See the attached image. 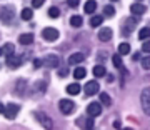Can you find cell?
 Returning a JSON list of instances; mask_svg holds the SVG:
<instances>
[{
	"label": "cell",
	"instance_id": "31",
	"mask_svg": "<svg viewBox=\"0 0 150 130\" xmlns=\"http://www.w3.org/2000/svg\"><path fill=\"white\" fill-rule=\"evenodd\" d=\"M103 13H105L107 17H113L115 15V8H113L112 5H105L103 7Z\"/></svg>",
	"mask_w": 150,
	"mask_h": 130
},
{
	"label": "cell",
	"instance_id": "27",
	"mask_svg": "<svg viewBox=\"0 0 150 130\" xmlns=\"http://www.w3.org/2000/svg\"><path fill=\"white\" fill-rule=\"evenodd\" d=\"M130 52V45L129 43H120L118 45V54L120 55H127Z\"/></svg>",
	"mask_w": 150,
	"mask_h": 130
},
{
	"label": "cell",
	"instance_id": "34",
	"mask_svg": "<svg viewBox=\"0 0 150 130\" xmlns=\"http://www.w3.org/2000/svg\"><path fill=\"white\" fill-rule=\"evenodd\" d=\"M142 52H145V54H150V38H149V40H145V42L142 43Z\"/></svg>",
	"mask_w": 150,
	"mask_h": 130
},
{
	"label": "cell",
	"instance_id": "8",
	"mask_svg": "<svg viewBox=\"0 0 150 130\" xmlns=\"http://www.w3.org/2000/svg\"><path fill=\"white\" fill-rule=\"evenodd\" d=\"M93 117H90V115H88V117H79V119H77V124L80 125L82 129L83 130H93Z\"/></svg>",
	"mask_w": 150,
	"mask_h": 130
},
{
	"label": "cell",
	"instance_id": "5",
	"mask_svg": "<svg viewBox=\"0 0 150 130\" xmlns=\"http://www.w3.org/2000/svg\"><path fill=\"white\" fill-rule=\"evenodd\" d=\"M42 37L45 38V40H48V42H54V40L59 38V30L54 28V27H45L42 30Z\"/></svg>",
	"mask_w": 150,
	"mask_h": 130
},
{
	"label": "cell",
	"instance_id": "18",
	"mask_svg": "<svg viewBox=\"0 0 150 130\" xmlns=\"http://www.w3.org/2000/svg\"><path fill=\"white\" fill-rule=\"evenodd\" d=\"M83 10H85V13H93L97 10V2L95 0H87L85 5H83Z\"/></svg>",
	"mask_w": 150,
	"mask_h": 130
},
{
	"label": "cell",
	"instance_id": "23",
	"mask_svg": "<svg viewBox=\"0 0 150 130\" xmlns=\"http://www.w3.org/2000/svg\"><path fill=\"white\" fill-rule=\"evenodd\" d=\"M82 23H83V18H82L80 15H74L70 18V25H72V27H80Z\"/></svg>",
	"mask_w": 150,
	"mask_h": 130
},
{
	"label": "cell",
	"instance_id": "3",
	"mask_svg": "<svg viewBox=\"0 0 150 130\" xmlns=\"http://www.w3.org/2000/svg\"><path fill=\"white\" fill-rule=\"evenodd\" d=\"M140 102H142V108L147 115H150V87L142 90V95H140Z\"/></svg>",
	"mask_w": 150,
	"mask_h": 130
},
{
	"label": "cell",
	"instance_id": "28",
	"mask_svg": "<svg viewBox=\"0 0 150 130\" xmlns=\"http://www.w3.org/2000/svg\"><path fill=\"white\" fill-rule=\"evenodd\" d=\"M112 60H113V65H115L117 69H122V70H123V64H122V57H120V54L113 55Z\"/></svg>",
	"mask_w": 150,
	"mask_h": 130
},
{
	"label": "cell",
	"instance_id": "24",
	"mask_svg": "<svg viewBox=\"0 0 150 130\" xmlns=\"http://www.w3.org/2000/svg\"><path fill=\"white\" fill-rule=\"evenodd\" d=\"M139 38L140 40H149L150 38V27H145L139 32Z\"/></svg>",
	"mask_w": 150,
	"mask_h": 130
},
{
	"label": "cell",
	"instance_id": "25",
	"mask_svg": "<svg viewBox=\"0 0 150 130\" xmlns=\"http://www.w3.org/2000/svg\"><path fill=\"white\" fill-rule=\"evenodd\" d=\"M102 22H103L102 15H95V17H92L90 18V25L92 27H98V25H102Z\"/></svg>",
	"mask_w": 150,
	"mask_h": 130
},
{
	"label": "cell",
	"instance_id": "41",
	"mask_svg": "<svg viewBox=\"0 0 150 130\" xmlns=\"http://www.w3.org/2000/svg\"><path fill=\"white\" fill-rule=\"evenodd\" d=\"M113 127H115V129H120V122H118V120H115V122H113Z\"/></svg>",
	"mask_w": 150,
	"mask_h": 130
},
{
	"label": "cell",
	"instance_id": "32",
	"mask_svg": "<svg viewBox=\"0 0 150 130\" xmlns=\"http://www.w3.org/2000/svg\"><path fill=\"white\" fill-rule=\"evenodd\" d=\"M33 90L35 92H43L45 90V82H35V85H33Z\"/></svg>",
	"mask_w": 150,
	"mask_h": 130
},
{
	"label": "cell",
	"instance_id": "40",
	"mask_svg": "<svg viewBox=\"0 0 150 130\" xmlns=\"http://www.w3.org/2000/svg\"><path fill=\"white\" fill-rule=\"evenodd\" d=\"M0 114H5V105L0 102Z\"/></svg>",
	"mask_w": 150,
	"mask_h": 130
},
{
	"label": "cell",
	"instance_id": "4",
	"mask_svg": "<svg viewBox=\"0 0 150 130\" xmlns=\"http://www.w3.org/2000/svg\"><path fill=\"white\" fill-rule=\"evenodd\" d=\"M13 15H15V8L13 7H2L0 8V18H2V22L8 23L13 18Z\"/></svg>",
	"mask_w": 150,
	"mask_h": 130
},
{
	"label": "cell",
	"instance_id": "29",
	"mask_svg": "<svg viewBox=\"0 0 150 130\" xmlns=\"http://www.w3.org/2000/svg\"><path fill=\"white\" fill-rule=\"evenodd\" d=\"M100 102L103 103V105H110V103H112V98H110V95H108V93H105V92H102L100 93Z\"/></svg>",
	"mask_w": 150,
	"mask_h": 130
},
{
	"label": "cell",
	"instance_id": "42",
	"mask_svg": "<svg viewBox=\"0 0 150 130\" xmlns=\"http://www.w3.org/2000/svg\"><path fill=\"white\" fill-rule=\"evenodd\" d=\"M134 60H139L140 59V54H134V57H132Z\"/></svg>",
	"mask_w": 150,
	"mask_h": 130
},
{
	"label": "cell",
	"instance_id": "12",
	"mask_svg": "<svg viewBox=\"0 0 150 130\" xmlns=\"http://www.w3.org/2000/svg\"><path fill=\"white\" fill-rule=\"evenodd\" d=\"M22 57H15V54L10 55V57H7V65L10 67V69H17V67H20L22 65Z\"/></svg>",
	"mask_w": 150,
	"mask_h": 130
},
{
	"label": "cell",
	"instance_id": "1",
	"mask_svg": "<svg viewBox=\"0 0 150 130\" xmlns=\"http://www.w3.org/2000/svg\"><path fill=\"white\" fill-rule=\"evenodd\" d=\"M33 117H35V119H37L47 130H54V120L50 119L47 114H43V112H35V114H33Z\"/></svg>",
	"mask_w": 150,
	"mask_h": 130
},
{
	"label": "cell",
	"instance_id": "35",
	"mask_svg": "<svg viewBox=\"0 0 150 130\" xmlns=\"http://www.w3.org/2000/svg\"><path fill=\"white\" fill-rule=\"evenodd\" d=\"M45 4V0H32V7L33 8H40Z\"/></svg>",
	"mask_w": 150,
	"mask_h": 130
},
{
	"label": "cell",
	"instance_id": "44",
	"mask_svg": "<svg viewBox=\"0 0 150 130\" xmlns=\"http://www.w3.org/2000/svg\"><path fill=\"white\" fill-rule=\"evenodd\" d=\"M122 130H134V129H122Z\"/></svg>",
	"mask_w": 150,
	"mask_h": 130
},
{
	"label": "cell",
	"instance_id": "11",
	"mask_svg": "<svg viewBox=\"0 0 150 130\" xmlns=\"http://www.w3.org/2000/svg\"><path fill=\"white\" fill-rule=\"evenodd\" d=\"M135 25H137V18H129V20H125L123 28H122V33L123 35H130V32L134 30Z\"/></svg>",
	"mask_w": 150,
	"mask_h": 130
},
{
	"label": "cell",
	"instance_id": "26",
	"mask_svg": "<svg viewBox=\"0 0 150 130\" xmlns=\"http://www.w3.org/2000/svg\"><path fill=\"white\" fill-rule=\"evenodd\" d=\"M4 54H5L7 57H10V55L15 54V47H13V43H7L5 47H4Z\"/></svg>",
	"mask_w": 150,
	"mask_h": 130
},
{
	"label": "cell",
	"instance_id": "2",
	"mask_svg": "<svg viewBox=\"0 0 150 130\" xmlns=\"http://www.w3.org/2000/svg\"><path fill=\"white\" fill-rule=\"evenodd\" d=\"M59 108L64 115H72L74 110H75V103L72 102V100H69V98H64V100L59 102Z\"/></svg>",
	"mask_w": 150,
	"mask_h": 130
},
{
	"label": "cell",
	"instance_id": "22",
	"mask_svg": "<svg viewBox=\"0 0 150 130\" xmlns=\"http://www.w3.org/2000/svg\"><path fill=\"white\" fill-rule=\"evenodd\" d=\"M20 17H22V20H25V22L32 20L33 10H32V8H23V10H22V13H20Z\"/></svg>",
	"mask_w": 150,
	"mask_h": 130
},
{
	"label": "cell",
	"instance_id": "39",
	"mask_svg": "<svg viewBox=\"0 0 150 130\" xmlns=\"http://www.w3.org/2000/svg\"><path fill=\"white\" fill-rule=\"evenodd\" d=\"M59 75L60 77H65V75H67V69H62V70L59 72Z\"/></svg>",
	"mask_w": 150,
	"mask_h": 130
},
{
	"label": "cell",
	"instance_id": "19",
	"mask_svg": "<svg viewBox=\"0 0 150 130\" xmlns=\"http://www.w3.org/2000/svg\"><path fill=\"white\" fill-rule=\"evenodd\" d=\"M67 93H70V95L80 93V83H70V85H67Z\"/></svg>",
	"mask_w": 150,
	"mask_h": 130
},
{
	"label": "cell",
	"instance_id": "13",
	"mask_svg": "<svg viewBox=\"0 0 150 130\" xmlns=\"http://www.w3.org/2000/svg\"><path fill=\"white\" fill-rule=\"evenodd\" d=\"M130 12L134 13V15H144L145 12H147V7L144 4H132L130 5Z\"/></svg>",
	"mask_w": 150,
	"mask_h": 130
},
{
	"label": "cell",
	"instance_id": "14",
	"mask_svg": "<svg viewBox=\"0 0 150 130\" xmlns=\"http://www.w3.org/2000/svg\"><path fill=\"white\" fill-rule=\"evenodd\" d=\"M83 54H80V52H75V54H72L69 57V64L70 65H79V64H82L83 62Z\"/></svg>",
	"mask_w": 150,
	"mask_h": 130
},
{
	"label": "cell",
	"instance_id": "20",
	"mask_svg": "<svg viewBox=\"0 0 150 130\" xmlns=\"http://www.w3.org/2000/svg\"><path fill=\"white\" fill-rule=\"evenodd\" d=\"M85 75H87V70L83 69V67H77L74 70V77L77 78V80H82V78H85Z\"/></svg>",
	"mask_w": 150,
	"mask_h": 130
},
{
	"label": "cell",
	"instance_id": "45",
	"mask_svg": "<svg viewBox=\"0 0 150 130\" xmlns=\"http://www.w3.org/2000/svg\"><path fill=\"white\" fill-rule=\"evenodd\" d=\"M113 2H117V0H113Z\"/></svg>",
	"mask_w": 150,
	"mask_h": 130
},
{
	"label": "cell",
	"instance_id": "33",
	"mask_svg": "<svg viewBox=\"0 0 150 130\" xmlns=\"http://www.w3.org/2000/svg\"><path fill=\"white\" fill-rule=\"evenodd\" d=\"M142 67H144L145 70H150V55L142 59Z\"/></svg>",
	"mask_w": 150,
	"mask_h": 130
},
{
	"label": "cell",
	"instance_id": "21",
	"mask_svg": "<svg viewBox=\"0 0 150 130\" xmlns=\"http://www.w3.org/2000/svg\"><path fill=\"white\" fill-rule=\"evenodd\" d=\"M93 75L95 77H105L107 75L105 67H103V65H95V67H93Z\"/></svg>",
	"mask_w": 150,
	"mask_h": 130
},
{
	"label": "cell",
	"instance_id": "38",
	"mask_svg": "<svg viewBox=\"0 0 150 130\" xmlns=\"http://www.w3.org/2000/svg\"><path fill=\"white\" fill-rule=\"evenodd\" d=\"M105 55H107L105 52H98V60H105V59H107Z\"/></svg>",
	"mask_w": 150,
	"mask_h": 130
},
{
	"label": "cell",
	"instance_id": "16",
	"mask_svg": "<svg viewBox=\"0 0 150 130\" xmlns=\"http://www.w3.org/2000/svg\"><path fill=\"white\" fill-rule=\"evenodd\" d=\"M25 92H27V82L23 80V78H20L15 85V93L17 95H23Z\"/></svg>",
	"mask_w": 150,
	"mask_h": 130
},
{
	"label": "cell",
	"instance_id": "6",
	"mask_svg": "<svg viewBox=\"0 0 150 130\" xmlns=\"http://www.w3.org/2000/svg\"><path fill=\"white\" fill-rule=\"evenodd\" d=\"M18 110H20V105H18V103H13V102L8 103V105L5 107V117L10 119V120H13L17 115H18Z\"/></svg>",
	"mask_w": 150,
	"mask_h": 130
},
{
	"label": "cell",
	"instance_id": "15",
	"mask_svg": "<svg viewBox=\"0 0 150 130\" xmlns=\"http://www.w3.org/2000/svg\"><path fill=\"white\" fill-rule=\"evenodd\" d=\"M98 38L102 40V42H108L110 38H112V28L108 27H103L100 32H98Z\"/></svg>",
	"mask_w": 150,
	"mask_h": 130
},
{
	"label": "cell",
	"instance_id": "30",
	"mask_svg": "<svg viewBox=\"0 0 150 130\" xmlns=\"http://www.w3.org/2000/svg\"><path fill=\"white\" fill-rule=\"evenodd\" d=\"M59 15H60L59 7H50V8H48V17H50V18H57Z\"/></svg>",
	"mask_w": 150,
	"mask_h": 130
},
{
	"label": "cell",
	"instance_id": "7",
	"mask_svg": "<svg viewBox=\"0 0 150 130\" xmlns=\"http://www.w3.org/2000/svg\"><path fill=\"white\" fill-rule=\"evenodd\" d=\"M85 93L88 95V97H92V95H95V93H98V90H100V85H98V82L97 80H90L88 83H85Z\"/></svg>",
	"mask_w": 150,
	"mask_h": 130
},
{
	"label": "cell",
	"instance_id": "9",
	"mask_svg": "<svg viewBox=\"0 0 150 130\" xmlns=\"http://www.w3.org/2000/svg\"><path fill=\"white\" fill-rule=\"evenodd\" d=\"M87 114L90 115V117H98V115L102 114V105H100L98 102L88 103V107H87Z\"/></svg>",
	"mask_w": 150,
	"mask_h": 130
},
{
	"label": "cell",
	"instance_id": "37",
	"mask_svg": "<svg viewBox=\"0 0 150 130\" xmlns=\"http://www.w3.org/2000/svg\"><path fill=\"white\" fill-rule=\"evenodd\" d=\"M79 4H80V0H69V5L74 7V8L75 7H79Z\"/></svg>",
	"mask_w": 150,
	"mask_h": 130
},
{
	"label": "cell",
	"instance_id": "17",
	"mask_svg": "<svg viewBox=\"0 0 150 130\" xmlns=\"http://www.w3.org/2000/svg\"><path fill=\"white\" fill-rule=\"evenodd\" d=\"M32 42H33L32 33H22L20 37H18V43H22V45H30Z\"/></svg>",
	"mask_w": 150,
	"mask_h": 130
},
{
	"label": "cell",
	"instance_id": "43",
	"mask_svg": "<svg viewBox=\"0 0 150 130\" xmlns=\"http://www.w3.org/2000/svg\"><path fill=\"white\" fill-rule=\"evenodd\" d=\"M2 54H4V49H0V55H2Z\"/></svg>",
	"mask_w": 150,
	"mask_h": 130
},
{
	"label": "cell",
	"instance_id": "36",
	"mask_svg": "<svg viewBox=\"0 0 150 130\" xmlns=\"http://www.w3.org/2000/svg\"><path fill=\"white\" fill-rule=\"evenodd\" d=\"M42 65H43V60H40V59H35V60H33V67H35V69L42 67Z\"/></svg>",
	"mask_w": 150,
	"mask_h": 130
},
{
	"label": "cell",
	"instance_id": "10",
	"mask_svg": "<svg viewBox=\"0 0 150 130\" xmlns=\"http://www.w3.org/2000/svg\"><path fill=\"white\" fill-rule=\"evenodd\" d=\"M59 64H60V59L57 55H48V57H45V60H43V65L48 67V69H55V67H59Z\"/></svg>",
	"mask_w": 150,
	"mask_h": 130
}]
</instances>
